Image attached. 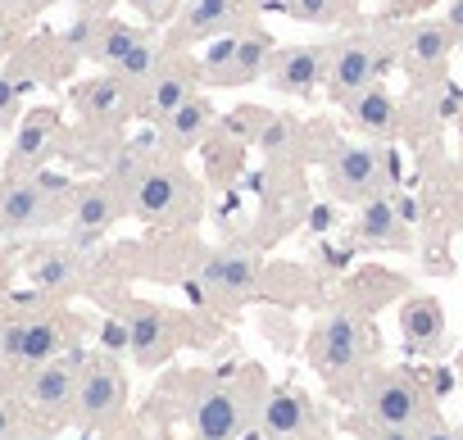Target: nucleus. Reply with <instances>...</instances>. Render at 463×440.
<instances>
[{
  "mask_svg": "<svg viewBox=\"0 0 463 440\" xmlns=\"http://www.w3.org/2000/svg\"><path fill=\"white\" fill-rule=\"evenodd\" d=\"M64 195L69 191H55L42 173L5 177V182H0V237L51 228L60 218V209H64Z\"/></svg>",
  "mask_w": 463,
  "mask_h": 440,
  "instance_id": "1",
  "label": "nucleus"
},
{
  "mask_svg": "<svg viewBox=\"0 0 463 440\" xmlns=\"http://www.w3.org/2000/svg\"><path fill=\"white\" fill-rule=\"evenodd\" d=\"M128 213V195L114 182H87L73 191L69 200V246L82 255L91 246H100V237Z\"/></svg>",
  "mask_w": 463,
  "mask_h": 440,
  "instance_id": "2",
  "label": "nucleus"
},
{
  "mask_svg": "<svg viewBox=\"0 0 463 440\" xmlns=\"http://www.w3.org/2000/svg\"><path fill=\"white\" fill-rule=\"evenodd\" d=\"M186 204H191V186L168 164H150L128 191V213H137L141 223H173V218L186 213Z\"/></svg>",
  "mask_w": 463,
  "mask_h": 440,
  "instance_id": "3",
  "label": "nucleus"
},
{
  "mask_svg": "<svg viewBox=\"0 0 463 440\" xmlns=\"http://www.w3.org/2000/svg\"><path fill=\"white\" fill-rule=\"evenodd\" d=\"M128 404V381L123 372L109 363V359H82V372H78V395H73V413L78 422L87 426H105L123 413Z\"/></svg>",
  "mask_w": 463,
  "mask_h": 440,
  "instance_id": "4",
  "label": "nucleus"
},
{
  "mask_svg": "<svg viewBox=\"0 0 463 440\" xmlns=\"http://www.w3.org/2000/svg\"><path fill=\"white\" fill-rule=\"evenodd\" d=\"M64 354V332L55 318L33 314V318H10L0 323V359L14 368H42Z\"/></svg>",
  "mask_w": 463,
  "mask_h": 440,
  "instance_id": "5",
  "label": "nucleus"
},
{
  "mask_svg": "<svg viewBox=\"0 0 463 440\" xmlns=\"http://www.w3.org/2000/svg\"><path fill=\"white\" fill-rule=\"evenodd\" d=\"M364 408L377 426H395V431H418L422 422V390L418 381H409L404 372H382L368 381L364 390Z\"/></svg>",
  "mask_w": 463,
  "mask_h": 440,
  "instance_id": "6",
  "label": "nucleus"
},
{
  "mask_svg": "<svg viewBox=\"0 0 463 440\" xmlns=\"http://www.w3.org/2000/svg\"><path fill=\"white\" fill-rule=\"evenodd\" d=\"M250 404L241 399V386H209L191 408L195 440H237L250 426Z\"/></svg>",
  "mask_w": 463,
  "mask_h": 440,
  "instance_id": "7",
  "label": "nucleus"
},
{
  "mask_svg": "<svg viewBox=\"0 0 463 440\" xmlns=\"http://www.w3.org/2000/svg\"><path fill=\"white\" fill-rule=\"evenodd\" d=\"M78 372H82V354H60L42 368H28V381H24V399L28 408L46 413V417H60L73 408V395H78Z\"/></svg>",
  "mask_w": 463,
  "mask_h": 440,
  "instance_id": "8",
  "label": "nucleus"
},
{
  "mask_svg": "<svg viewBox=\"0 0 463 440\" xmlns=\"http://www.w3.org/2000/svg\"><path fill=\"white\" fill-rule=\"evenodd\" d=\"M382 69H386V55L368 42V37H350L341 46L327 51V82L341 100L359 96L364 87L382 82Z\"/></svg>",
  "mask_w": 463,
  "mask_h": 440,
  "instance_id": "9",
  "label": "nucleus"
},
{
  "mask_svg": "<svg viewBox=\"0 0 463 440\" xmlns=\"http://www.w3.org/2000/svg\"><path fill=\"white\" fill-rule=\"evenodd\" d=\"M255 277H260V255L250 246H227L218 250L204 268H200V286L218 300H241L255 291Z\"/></svg>",
  "mask_w": 463,
  "mask_h": 440,
  "instance_id": "10",
  "label": "nucleus"
},
{
  "mask_svg": "<svg viewBox=\"0 0 463 440\" xmlns=\"http://www.w3.org/2000/svg\"><path fill=\"white\" fill-rule=\"evenodd\" d=\"M55 141H60V118H55L51 109H33V114L19 123V136H14V145H10L5 177H24V173L46 168V159L55 154Z\"/></svg>",
  "mask_w": 463,
  "mask_h": 440,
  "instance_id": "11",
  "label": "nucleus"
},
{
  "mask_svg": "<svg viewBox=\"0 0 463 440\" xmlns=\"http://www.w3.org/2000/svg\"><path fill=\"white\" fill-rule=\"evenodd\" d=\"M264 78H269L273 91H282V96H309V91L327 78V51H318V46L273 51V64H269Z\"/></svg>",
  "mask_w": 463,
  "mask_h": 440,
  "instance_id": "12",
  "label": "nucleus"
},
{
  "mask_svg": "<svg viewBox=\"0 0 463 440\" xmlns=\"http://www.w3.org/2000/svg\"><path fill=\"white\" fill-rule=\"evenodd\" d=\"M332 186L345 200H368L382 186V154L373 145H341L332 154Z\"/></svg>",
  "mask_w": 463,
  "mask_h": 440,
  "instance_id": "13",
  "label": "nucleus"
},
{
  "mask_svg": "<svg viewBox=\"0 0 463 440\" xmlns=\"http://www.w3.org/2000/svg\"><path fill=\"white\" fill-rule=\"evenodd\" d=\"M255 422L264 426L269 440H296V435L309 431L314 417H309V404H305V395L296 386H273L255 404Z\"/></svg>",
  "mask_w": 463,
  "mask_h": 440,
  "instance_id": "14",
  "label": "nucleus"
},
{
  "mask_svg": "<svg viewBox=\"0 0 463 440\" xmlns=\"http://www.w3.org/2000/svg\"><path fill=\"white\" fill-rule=\"evenodd\" d=\"M359 350H364V327H359V318H354V314H332L327 327H323L318 341H314V368L327 372V377H336V372L354 368Z\"/></svg>",
  "mask_w": 463,
  "mask_h": 440,
  "instance_id": "15",
  "label": "nucleus"
},
{
  "mask_svg": "<svg viewBox=\"0 0 463 440\" xmlns=\"http://www.w3.org/2000/svg\"><path fill=\"white\" fill-rule=\"evenodd\" d=\"M132 105H137V87L123 82L114 69L100 73V78H91V82L78 91V109H82L91 123H118V118L132 114Z\"/></svg>",
  "mask_w": 463,
  "mask_h": 440,
  "instance_id": "16",
  "label": "nucleus"
},
{
  "mask_svg": "<svg viewBox=\"0 0 463 440\" xmlns=\"http://www.w3.org/2000/svg\"><path fill=\"white\" fill-rule=\"evenodd\" d=\"M209 127H213V105L195 91L186 105H177L168 118H159V136H164V145L168 150H191V145H200L204 136H209Z\"/></svg>",
  "mask_w": 463,
  "mask_h": 440,
  "instance_id": "17",
  "label": "nucleus"
},
{
  "mask_svg": "<svg viewBox=\"0 0 463 440\" xmlns=\"http://www.w3.org/2000/svg\"><path fill=\"white\" fill-rule=\"evenodd\" d=\"M400 332L413 350H436L445 341V309L436 295H413L400 309Z\"/></svg>",
  "mask_w": 463,
  "mask_h": 440,
  "instance_id": "18",
  "label": "nucleus"
},
{
  "mask_svg": "<svg viewBox=\"0 0 463 440\" xmlns=\"http://www.w3.org/2000/svg\"><path fill=\"white\" fill-rule=\"evenodd\" d=\"M237 19H241V0H186L182 37L186 42H209V37L227 33Z\"/></svg>",
  "mask_w": 463,
  "mask_h": 440,
  "instance_id": "19",
  "label": "nucleus"
},
{
  "mask_svg": "<svg viewBox=\"0 0 463 440\" xmlns=\"http://www.w3.org/2000/svg\"><path fill=\"white\" fill-rule=\"evenodd\" d=\"M195 96V73L191 69H159L146 87H141V100H146V114L150 118H168L177 105H186Z\"/></svg>",
  "mask_w": 463,
  "mask_h": 440,
  "instance_id": "20",
  "label": "nucleus"
},
{
  "mask_svg": "<svg viewBox=\"0 0 463 440\" xmlns=\"http://www.w3.org/2000/svg\"><path fill=\"white\" fill-rule=\"evenodd\" d=\"M168 336H173V327H168V318L159 314V309H137L132 318H128V350L137 354V363H159V354L168 350Z\"/></svg>",
  "mask_w": 463,
  "mask_h": 440,
  "instance_id": "21",
  "label": "nucleus"
},
{
  "mask_svg": "<svg viewBox=\"0 0 463 440\" xmlns=\"http://www.w3.org/2000/svg\"><path fill=\"white\" fill-rule=\"evenodd\" d=\"M345 105H350V118H354V127H364V132H373V136L391 132V127H395V118H400V109H395V96H391L382 82L364 87V91H359V96H350Z\"/></svg>",
  "mask_w": 463,
  "mask_h": 440,
  "instance_id": "22",
  "label": "nucleus"
},
{
  "mask_svg": "<svg viewBox=\"0 0 463 440\" xmlns=\"http://www.w3.org/2000/svg\"><path fill=\"white\" fill-rule=\"evenodd\" d=\"M269 64H273L269 33H246V37H237V55H232V64L218 82H255V78L269 73Z\"/></svg>",
  "mask_w": 463,
  "mask_h": 440,
  "instance_id": "23",
  "label": "nucleus"
},
{
  "mask_svg": "<svg viewBox=\"0 0 463 440\" xmlns=\"http://www.w3.org/2000/svg\"><path fill=\"white\" fill-rule=\"evenodd\" d=\"M449 46H454V33L445 23H418L404 37V60L413 69H436V64H445Z\"/></svg>",
  "mask_w": 463,
  "mask_h": 440,
  "instance_id": "24",
  "label": "nucleus"
},
{
  "mask_svg": "<svg viewBox=\"0 0 463 440\" xmlns=\"http://www.w3.org/2000/svg\"><path fill=\"white\" fill-rule=\"evenodd\" d=\"M141 42V28H132V23H118V19H100V33H96V42H91V51H87V60H96V64H105V69H114L132 46Z\"/></svg>",
  "mask_w": 463,
  "mask_h": 440,
  "instance_id": "25",
  "label": "nucleus"
},
{
  "mask_svg": "<svg viewBox=\"0 0 463 440\" xmlns=\"http://www.w3.org/2000/svg\"><path fill=\"white\" fill-rule=\"evenodd\" d=\"M28 277H33L42 291H64V286H73V282H78V250L64 246V250L37 255L33 268H28Z\"/></svg>",
  "mask_w": 463,
  "mask_h": 440,
  "instance_id": "26",
  "label": "nucleus"
},
{
  "mask_svg": "<svg viewBox=\"0 0 463 440\" xmlns=\"http://www.w3.org/2000/svg\"><path fill=\"white\" fill-rule=\"evenodd\" d=\"M359 237H364V241H377V246L400 241V237H404V232H400V209H395L391 200L368 195L364 209H359Z\"/></svg>",
  "mask_w": 463,
  "mask_h": 440,
  "instance_id": "27",
  "label": "nucleus"
},
{
  "mask_svg": "<svg viewBox=\"0 0 463 440\" xmlns=\"http://www.w3.org/2000/svg\"><path fill=\"white\" fill-rule=\"evenodd\" d=\"M159 69H164V64H159V46H155L146 33H141V42H137V46H132V51H128L118 64H114V73H118L123 82H132L137 91H141V87H146V82H150Z\"/></svg>",
  "mask_w": 463,
  "mask_h": 440,
  "instance_id": "28",
  "label": "nucleus"
},
{
  "mask_svg": "<svg viewBox=\"0 0 463 440\" xmlns=\"http://www.w3.org/2000/svg\"><path fill=\"white\" fill-rule=\"evenodd\" d=\"M150 164H146V145H137V141H123L114 154H109V168H105V182H114L123 195L137 186V177L146 173Z\"/></svg>",
  "mask_w": 463,
  "mask_h": 440,
  "instance_id": "29",
  "label": "nucleus"
},
{
  "mask_svg": "<svg viewBox=\"0 0 463 440\" xmlns=\"http://www.w3.org/2000/svg\"><path fill=\"white\" fill-rule=\"evenodd\" d=\"M287 14L309 28H332L345 14V0H287Z\"/></svg>",
  "mask_w": 463,
  "mask_h": 440,
  "instance_id": "30",
  "label": "nucleus"
},
{
  "mask_svg": "<svg viewBox=\"0 0 463 440\" xmlns=\"http://www.w3.org/2000/svg\"><path fill=\"white\" fill-rule=\"evenodd\" d=\"M232 55H237V37H209V46H204V55H200V69L204 73H213V82L227 73V64H232Z\"/></svg>",
  "mask_w": 463,
  "mask_h": 440,
  "instance_id": "31",
  "label": "nucleus"
},
{
  "mask_svg": "<svg viewBox=\"0 0 463 440\" xmlns=\"http://www.w3.org/2000/svg\"><path fill=\"white\" fill-rule=\"evenodd\" d=\"M28 87H33V82L0 73V127H10V123L19 118V109H24V91H28Z\"/></svg>",
  "mask_w": 463,
  "mask_h": 440,
  "instance_id": "32",
  "label": "nucleus"
},
{
  "mask_svg": "<svg viewBox=\"0 0 463 440\" xmlns=\"http://www.w3.org/2000/svg\"><path fill=\"white\" fill-rule=\"evenodd\" d=\"M128 5H132L146 23H164V19L177 10V0H128Z\"/></svg>",
  "mask_w": 463,
  "mask_h": 440,
  "instance_id": "33",
  "label": "nucleus"
},
{
  "mask_svg": "<svg viewBox=\"0 0 463 440\" xmlns=\"http://www.w3.org/2000/svg\"><path fill=\"white\" fill-rule=\"evenodd\" d=\"M0 440H19V408L5 395H0Z\"/></svg>",
  "mask_w": 463,
  "mask_h": 440,
  "instance_id": "34",
  "label": "nucleus"
},
{
  "mask_svg": "<svg viewBox=\"0 0 463 440\" xmlns=\"http://www.w3.org/2000/svg\"><path fill=\"white\" fill-rule=\"evenodd\" d=\"M445 28L454 37H463V0H449V5H445Z\"/></svg>",
  "mask_w": 463,
  "mask_h": 440,
  "instance_id": "35",
  "label": "nucleus"
},
{
  "mask_svg": "<svg viewBox=\"0 0 463 440\" xmlns=\"http://www.w3.org/2000/svg\"><path fill=\"white\" fill-rule=\"evenodd\" d=\"M73 5H78L82 14H96V19H105V14L118 5V0H73Z\"/></svg>",
  "mask_w": 463,
  "mask_h": 440,
  "instance_id": "36",
  "label": "nucleus"
},
{
  "mask_svg": "<svg viewBox=\"0 0 463 440\" xmlns=\"http://www.w3.org/2000/svg\"><path fill=\"white\" fill-rule=\"evenodd\" d=\"M418 440H463V431H454V426H422Z\"/></svg>",
  "mask_w": 463,
  "mask_h": 440,
  "instance_id": "37",
  "label": "nucleus"
},
{
  "mask_svg": "<svg viewBox=\"0 0 463 440\" xmlns=\"http://www.w3.org/2000/svg\"><path fill=\"white\" fill-rule=\"evenodd\" d=\"M287 132H291L287 123H269V132H264V145H269V150H278V145H287Z\"/></svg>",
  "mask_w": 463,
  "mask_h": 440,
  "instance_id": "38",
  "label": "nucleus"
},
{
  "mask_svg": "<svg viewBox=\"0 0 463 440\" xmlns=\"http://www.w3.org/2000/svg\"><path fill=\"white\" fill-rule=\"evenodd\" d=\"M237 440H269V435H264V426H260V422H250V426H246Z\"/></svg>",
  "mask_w": 463,
  "mask_h": 440,
  "instance_id": "39",
  "label": "nucleus"
},
{
  "mask_svg": "<svg viewBox=\"0 0 463 440\" xmlns=\"http://www.w3.org/2000/svg\"><path fill=\"white\" fill-rule=\"evenodd\" d=\"M377 440H413V435H409V431H395V426H382Z\"/></svg>",
  "mask_w": 463,
  "mask_h": 440,
  "instance_id": "40",
  "label": "nucleus"
},
{
  "mask_svg": "<svg viewBox=\"0 0 463 440\" xmlns=\"http://www.w3.org/2000/svg\"><path fill=\"white\" fill-rule=\"evenodd\" d=\"M10 42V19H5V10H0V46Z\"/></svg>",
  "mask_w": 463,
  "mask_h": 440,
  "instance_id": "41",
  "label": "nucleus"
},
{
  "mask_svg": "<svg viewBox=\"0 0 463 440\" xmlns=\"http://www.w3.org/2000/svg\"><path fill=\"white\" fill-rule=\"evenodd\" d=\"M28 10H46V5H55V0H24Z\"/></svg>",
  "mask_w": 463,
  "mask_h": 440,
  "instance_id": "42",
  "label": "nucleus"
},
{
  "mask_svg": "<svg viewBox=\"0 0 463 440\" xmlns=\"http://www.w3.org/2000/svg\"><path fill=\"white\" fill-rule=\"evenodd\" d=\"M296 440H323V435H309V431H305V435H296Z\"/></svg>",
  "mask_w": 463,
  "mask_h": 440,
  "instance_id": "43",
  "label": "nucleus"
},
{
  "mask_svg": "<svg viewBox=\"0 0 463 440\" xmlns=\"http://www.w3.org/2000/svg\"><path fill=\"white\" fill-rule=\"evenodd\" d=\"M0 60H5V46H0Z\"/></svg>",
  "mask_w": 463,
  "mask_h": 440,
  "instance_id": "44",
  "label": "nucleus"
},
{
  "mask_svg": "<svg viewBox=\"0 0 463 440\" xmlns=\"http://www.w3.org/2000/svg\"><path fill=\"white\" fill-rule=\"evenodd\" d=\"M458 132H463V118H458Z\"/></svg>",
  "mask_w": 463,
  "mask_h": 440,
  "instance_id": "45",
  "label": "nucleus"
}]
</instances>
